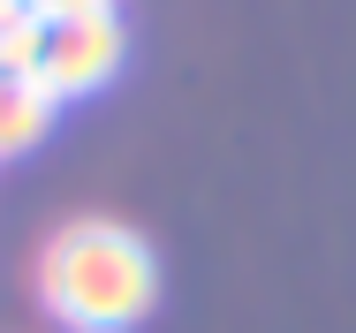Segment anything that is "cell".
Returning a JSON list of instances; mask_svg holds the SVG:
<instances>
[{
  "label": "cell",
  "instance_id": "cell-2",
  "mask_svg": "<svg viewBox=\"0 0 356 333\" xmlns=\"http://www.w3.org/2000/svg\"><path fill=\"white\" fill-rule=\"evenodd\" d=\"M129 61V31L106 15H69V23H46V54H38V83L69 106V99H91L106 91Z\"/></svg>",
  "mask_w": 356,
  "mask_h": 333
},
{
  "label": "cell",
  "instance_id": "cell-4",
  "mask_svg": "<svg viewBox=\"0 0 356 333\" xmlns=\"http://www.w3.org/2000/svg\"><path fill=\"white\" fill-rule=\"evenodd\" d=\"M38 54H46V15H8L0 23V76H38Z\"/></svg>",
  "mask_w": 356,
  "mask_h": 333
},
{
  "label": "cell",
  "instance_id": "cell-6",
  "mask_svg": "<svg viewBox=\"0 0 356 333\" xmlns=\"http://www.w3.org/2000/svg\"><path fill=\"white\" fill-rule=\"evenodd\" d=\"M8 15H23V0H0V23H8Z\"/></svg>",
  "mask_w": 356,
  "mask_h": 333
},
{
  "label": "cell",
  "instance_id": "cell-1",
  "mask_svg": "<svg viewBox=\"0 0 356 333\" xmlns=\"http://www.w3.org/2000/svg\"><path fill=\"white\" fill-rule=\"evenodd\" d=\"M38 303L69 333H129L159 311V258L129 220L83 212L38 250Z\"/></svg>",
  "mask_w": 356,
  "mask_h": 333
},
{
  "label": "cell",
  "instance_id": "cell-3",
  "mask_svg": "<svg viewBox=\"0 0 356 333\" xmlns=\"http://www.w3.org/2000/svg\"><path fill=\"white\" fill-rule=\"evenodd\" d=\"M61 122V99L38 83V76H0V159H23L38 152Z\"/></svg>",
  "mask_w": 356,
  "mask_h": 333
},
{
  "label": "cell",
  "instance_id": "cell-5",
  "mask_svg": "<svg viewBox=\"0 0 356 333\" xmlns=\"http://www.w3.org/2000/svg\"><path fill=\"white\" fill-rule=\"evenodd\" d=\"M31 15H46V23H69V15H106L114 0H23Z\"/></svg>",
  "mask_w": 356,
  "mask_h": 333
}]
</instances>
